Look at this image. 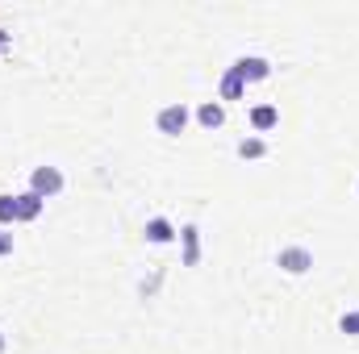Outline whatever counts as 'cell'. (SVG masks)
<instances>
[{
    "label": "cell",
    "instance_id": "1",
    "mask_svg": "<svg viewBox=\"0 0 359 354\" xmlns=\"http://www.w3.org/2000/svg\"><path fill=\"white\" fill-rule=\"evenodd\" d=\"M29 183H34V196H42V200H46V196H55V192H63V176H59L55 167H38Z\"/></svg>",
    "mask_w": 359,
    "mask_h": 354
},
{
    "label": "cell",
    "instance_id": "2",
    "mask_svg": "<svg viewBox=\"0 0 359 354\" xmlns=\"http://www.w3.org/2000/svg\"><path fill=\"white\" fill-rule=\"evenodd\" d=\"M188 129V108L184 104H168L159 113V134H184Z\"/></svg>",
    "mask_w": 359,
    "mask_h": 354
},
{
    "label": "cell",
    "instance_id": "3",
    "mask_svg": "<svg viewBox=\"0 0 359 354\" xmlns=\"http://www.w3.org/2000/svg\"><path fill=\"white\" fill-rule=\"evenodd\" d=\"M280 267H284L288 275H301V271L313 267V255H309L305 246H288V250H280Z\"/></svg>",
    "mask_w": 359,
    "mask_h": 354
},
{
    "label": "cell",
    "instance_id": "4",
    "mask_svg": "<svg viewBox=\"0 0 359 354\" xmlns=\"http://www.w3.org/2000/svg\"><path fill=\"white\" fill-rule=\"evenodd\" d=\"M234 76L247 84V80H268V59H238L234 63Z\"/></svg>",
    "mask_w": 359,
    "mask_h": 354
},
{
    "label": "cell",
    "instance_id": "5",
    "mask_svg": "<svg viewBox=\"0 0 359 354\" xmlns=\"http://www.w3.org/2000/svg\"><path fill=\"white\" fill-rule=\"evenodd\" d=\"M38 213H42V196H34V192L17 196V221H34Z\"/></svg>",
    "mask_w": 359,
    "mask_h": 354
},
{
    "label": "cell",
    "instance_id": "6",
    "mask_svg": "<svg viewBox=\"0 0 359 354\" xmlns=\"http://www.w3.org/2000/svg\"><path fill=\"white\" fill-rule=\"evenodd\" d=\"M196 121H201L205 129H217V125L226 121V113H222V104H213V100H209V104H201V113H196Z\"/></svg>",
    "mask_w": 359,
    "mask_h": 354
},
{
    "label": "cell",
    "instance_id": "7",
    "mask_svg": "<svg viewBox=\"0 0 359 354\" xmlns=\"http://www.w3.org/2000/svg\"><path fill=\"white\" fill-rule=\"evenodd\" d=\"M147 238H151V242H159V246H163V242H172V238H176V234H172V225H168V221H163V217H155V221H151V225H147Z\"/></svg>",
    "mask_w": 359,
    "mask_h": 354
},
{
    "label": "cell",
    "instance_id": "8",
    "mask_svg": "<svg viewBox=\"0 0 359 354\" xmlns=\"http://www.w3.org/2000/svg\"><path fill=\"white\" fill-rule=\"evenodd\" d=\"M276 121H280V113H276L271 104H264V108H255V113H251V125H255V129H271Z\"/></svg>",
    "mask_w": 359,
    "mask_h": 354
},
{
    "label": "cell",
    "instance_id": "9",
    "mask_svg": "<svg viewBox=\"0 0 359 354\" xmlns=\"http://www.w3.org/2000/svg\"><path fill=\"white\" fill-rule=\"evenodd\" d=\"M196 259H201V246H196V229H192V225H184V263L192 267Z\"/></svg>",
    "mask_w": 359,
    "mask_h": 354
},
{
    "label": "cell",
    "instance_id": "10",
    "mask_svg": "<svg viewBox=\"0 0 359 354\" xmlns=\"http://www.w3.org/2000/svg\"><path fill=\"white\" fill-rule=\"evenodd\" d=\"M17 221V196H0V225Z\"/></svg>",
    "mask_w": 359,
    "mask_h": 354
},
{
    "label": "cell",
    "instance_id": "11",
    "mask_svg": "<svg viewBox=\"0 0 359 354\" xmlns=\"http://www.w3.org/2000/svg\"><path fill=\"white\" fill-rule=\"evenodd\" d=\"M238 155H243V159H259V155H264V142H259V138H247V142H238Z\"/></svg>",
    "mask_w": 359,
    "mask_h": 354
},
{
    "label": "cell",
    "instance_id": "12",
    "mask_svg": "<svg viewBox=\"0 0 359 354\" xmlns=\"http://www.w3.org/2000/svg\"><path fill=\"white\" fill-rule=\"evenodd\" d=\"M238 92H243V80H238V76L230 71V76H226V84H222V96H226V100H234Z\"/></svg>",
    "mask_w": 359,
    "mask_h": 354
},
{
    "label": "cell",
    "instance_id": "13",
    "mask_svg": "<svg viewBox=\"0 0 359 354\" xmlns=\"http://www.w3.org/2000/svg\"><path fill=\"white\" fill-rule=\"evenodd\" d=\"M339 325H343V334H359V313H347Z\"/></svg>",
    "mask_w": 359,
    "mask_h": 354
},
{
    "label": "cell",
    "instance_id": "14",
    "mask_svg": "<svg viewBox=\"0 0 359 354\" xmlns=\"http://www.w3.org/2000/svg\"><path fill=\"white\" fill-rule=\"evenodd\" d=\"M4 46H8V34H4V29H0V50H4Z\"/></svg>",
    "mask_w": 359,
    "mask_h": 354
},
{
    "label": "cell",
    "instance_id": "15",
    "mask_svg": "<svg viewBox=\"0 0 359 354\" xmlns=\"http://www.w3.org/2000/svg\"><path fill=\"white\" fill-rule=\"evenodd\" d=\"M0 354H4V334H0Z\"/></svg>",
    "mask_w": 359,
    "mask_h": 354
}]
</instances>
